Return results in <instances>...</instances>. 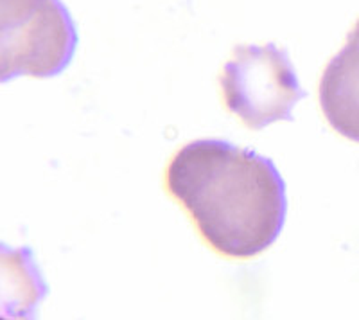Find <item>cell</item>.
Masks as SVG:
<instances>
[{
    "instance_id": "1",
    "label": "cell",
    "mask_w": 359,
    "mask_h": 320,
    "mask_svg": "<svg viewBox=\"0 0 359 320\" xmlns=\"http://www.w3.org/2000/svg\"><path fill=\"white\" fill-rule=\"evenodd\" d=\"M163 187L205 245L226 259L257 258L277 241L286 220V185L273 162L224 140L180 148Z\"/></svg>"
},
{
    "instance_id": "2",
    "label": "cell",
    "mask_w": 359,
    "mask_h": 320,
    "mask_svg": "<svg viewBox=\"0 0 359 320\" xmlns=\"http://www.w3.org/2000/svg\"><path fill=\"white\" fill-rule=\"evenodd\" d=\"M0 72L17 76L62 74L78 47V33L62 0H0Z\"/></svg>"
},
{
    "instance_id": "3",
    "label": "cell",
    "mask_w": 359,
    "mask_h": 320,
    "mask_svg": "<svg viewBox=\"0 0 359 320\" xmlns=\"http://www.w3.org/2000/svg\"><path fill=\"white\" fill-rule=\"evenodd\" d=\"M224 108L250 130L291 119L306 95L290 58L273 44L237 46L219 76Z\"/></svg>"
},
{
    "instance_id": "4",
    "label": "cell",
    "mask_w": 359,
    "mask_h": 320,
    "mask_svg": "<svg viewBox=\"0 0 359 320\" xmlns=\"http://www.w3.org/2000/svg\"><path fill=\"white\" fill-rule=\"evenodd\" d=\"M320 107L336 133L359 142V20L348 33L345 47L323 70Z\"/></svg>"
}]
</instances>
